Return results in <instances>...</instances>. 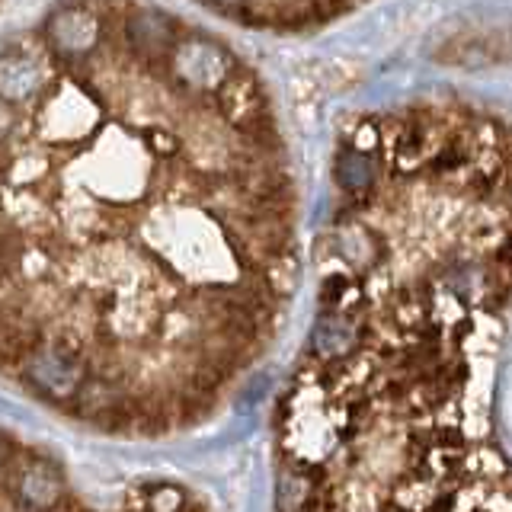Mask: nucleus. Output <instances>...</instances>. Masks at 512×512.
<instances>
[{"mask_svg": "<svg viewBox=\"0 0 512 512\" xmlns=\"http://www.w3.org/2000/svg\"><path fill=\"white\" fill-rule=\"evenodd\" d=\"M215 103H218V112L224 116V122H231L240 135H244L247 128L272 119L260 80H256L253 71H244V68L231 71L221 80V87L215 93Z\"/></svg>", "mask_w": 512, "mask_h": 512, "instance_id": "obj_1", "label": "nucleus"}, {"mask_svg": "<svg viewBox=\"0 0 512 512\" xmlns=\"http://www.w3.org/2000/svg\"><path fill=\"white\" fill-rule=\"evenodd\" d=\"M496 55H493V48L487 42H480V39H468V36H461V39H452L448 45L439 48V61L445 64H468V68H477V64H490Z\"/></svg>", "mask_w": 512, "mask_h": 512, "instance_id": "obj_2", "label": "nucleus"}, {"mask_svg": "<svg viewBox=\"0 0 512 512\" xmlns=\"http://www.w3.org/2000/svg\"><path fill=\"white\" fill-rule=\"evenodd\" d=\"M0 464H7V445L0 442Z\"/></svg>", "mask_w": 512, "mask_h": 512, "instance_id": "obj_3", "label": "nucleus"}]
</instances>
